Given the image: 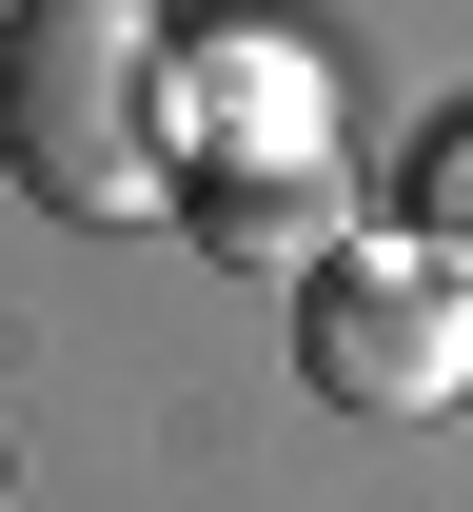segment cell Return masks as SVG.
Instances as JSON below:
<instances>
[{"label":"cell","instance_id":"6da1fadb","mask_svg":"<svg viewBox=\"0 0 473 512\" xmlns=\"http://www.w3.org/2000/svg\"><path fill=\"white\" fill-rule=\"evenodd\" d=\"M178 20L158 0H20L0 20V178L119 237V217H178Z\"/></svg>","mask_w":473,"mask_h":512},{"label":"cell","instance_id":"7a4b0ae2","mask_svg":"<svg viewBox=\"0 0 473 512\" xmlns=\"http://www.w3.org/2000/svg\"><path fill=\"white\" fill-rule=\"evenodd\" d=\"M296 375L336 414H454L473 394V256L434 237H355L296 276Z\"/></svg>","mask_w":473,"mask_h":512},{"label":"cell","instance_id":"3957f363","mask_svg":"<svg viewBox=\"0 0 473 512\" xmlns=\"http://www.w3.org/2000/svg\"><path fill=\"white\" fill-rule=\"evenodd\" d=\"M178 237L237 256V276H316V256H355L336 119H198V138H178Z\"/></svg>","mask_w":473,"mask_h":512}]
</instances>
